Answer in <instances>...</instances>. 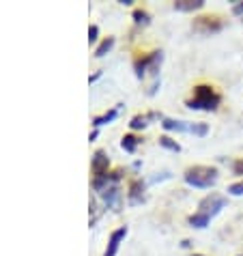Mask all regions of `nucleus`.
Returning a JSON list of instances; mask_svg holds the SVG:
<instances>
[{
    "mask_svg": "<svg viewBox=\"0 0 243 256\" xmlns=\"http://www.w3.org/2000/svg\"><path fill=\"white\" fill-rule=\"evenodd\" d=\"M125 237H127V226H120V228L112 230L110 239H108V248H106L104 256H116V252H118V246L123 244V239H125Z\"/></svg>",
    "mask_w": 243,
    "mask_h": 256,
    "instance_id": "8",
    "label": "nucleus"
},
{
    "mask_svg": "<svg viewBox=\"0 0 243 256\" xmlns=\"http://www.w3.org/2000/svg\"><path fill=\"white\" fill-rule=\"evenodd\" d=\"M160 146L162 148H168V151H172V153L181 151V144H178L176 140H172L170 136H160Z\"/></svg>",
    "mask_w": 243,
    "mask_h": 256,
    "instance_id": "16",
    "label": "nucleus"
},
{
    "mask_svg": "<svg viewBox=\"0 0 243 256\" xmlns=\"http://www.w3.org/2000/svg\"><path fill=\"white\" fill-rule=\"evenodd\" d=\"M97 37H99V28H97L95 24H92V26L88 28V44H95Z\"/></svg>",
    "mask_w": 243,
    "mask_h": 256,
    "instance_id": "19",
    "label": "nucleus"
},
{
    "mask_svg": "<svg viewBox=\"0 0 243 256\" xmlns=\"http://www.w3.org/2000/svg\"><path fill=\"white\" fill-rule=\"evenodd\" d=\"M232 13L234 16H243V0L237 2V4H232Z\"/></svg>",
    "mask_w": 243,
    "mask_h": 256,
    "instance_id": "21",
    "label": "nucleus"
},
{
    "mask_svg": "<svg viewBox=\"0 0 243 256\" xmlns=\"http://www.w3.org/2000/svg\"><path fill=\"white\" fill-rule=\"evenodd\" d=\"M102 78V71H97V74H92L90 78H88V82H95V80H99Z\"/></svg>",
    "mask_w": 243,
    "mask_h": 256,
    "instance_id": "22",
    "label": "nucleus"
},
{
    "mask_svg": "<svg viewBox=\"0 0 243 256\" xmlns=\"http://www.w3.org/2000/svg\"><path fill=\"white\" fill-rule=\"evenodd\" d=\"M97 134H99V132H97V130H92V132H90V136H88V140H90V142H92V140H95V138H97Z\"/></svg>",
    "mask_w": 243,
    "mask_h": 256,
    "instance_id": "23",
    "label": "nucleus"
},
{
    "mask_svg": "<svg viewBox=\"0 0 243 256\" xmlns=\"http://www.w3.org/2000/svg\"><path fill=\"white\" fill-rule=\"evenodd\" d=\"M232 174H243V160H234L232 162Z\"/></svg>",
    "mask_w": 243,
    "mask_h": 256,
    "instance_id": "20",
    "label": "nucleus"
},
{
    "mask_svg": "<svg viewBox=\"0 0 243 256\" xmlns=\"http://www.w3.org/2000/svg\"><path fill=\"white\" fill-rule=\"evenodd\" d=\"M228 194L230 196H243V181H239V183H232V186H228Z\"/></svg>",
    "mask_w": 243,
    "mask_h": 256,
    "instance_id": "18",
    "label": "nucleus"
},
{
    "mask_svg": "<svg viewBox=\"0 0 243 256\" xmlns=\"http://www.w3.org/2000/svg\"><path fill=\"white\" fill-rule=\"evenodd\" d=\"M194 256H200V254H194Z\"/></svg>",
    "mask_w": 243,
    "mask_h": 256,
    "instance_id": "24",
    "label": "nucleus"
},
{
    "mask_svg": "<svg viewBox=\"0 0 243 256\" xmlns=\"http://www.w3.org/2000/svg\"><path fill=\"white\" fill-rule=\"evenodd\" d=\"M226 204H228V198L222 196V194H209V196H204L202 200L198 202V211L190 218V224L194 226V228H206L211 220L216 218L218 213L226 207Z\"/></svg>",
    "mask_w": 243,
    "mask_h": 256,
    "instance_id": "1",
    "label": "nucleus"
},
{
    "mask_svg": "<svg viewBox=\"0 0 243 256\" xmlns=\"http://www.w3.org/2000/svg\"><path fill=\"white\" fill-rule=\"evenodd\" d=\"M202 6H204V0H176L174 2V9L183 13H194V11H200Z\"/></svg>",
    "mask_w": 243,
    "mask_h": 256,
    "instance_id": "12",
    "label": "nucleus"
},
{
    "mask_svg": "<svg viewBox=\"0 0 243 256\" xmlns=\"http://www.w3.org/2000/svg\"><path fill=\"white\" fill-rule=\"evenodd\" d=\"M162 60H164V52H151L146 56H140V58L134 60V71H136V78H144L146 74L153 76V80L157 82V74H160V67H162Z\"/></svg>",
    "mask_w": 243,
    "mask_h": 256,
    "instance_id": "5",
    "label": "nucleus"
},
{
    "mask_svg": "<svg viewBox=\"0 0 243 256\" xmlns=\"http://www.w3.org/2000/svg\"><path fill=\"white\" fill-rule=\"evenodd\" d=\"M196 32L200 34H211V32H220L222 28H224V20L220 16H198L194 20V24H192Z\"/></svg>",
    "mask_w": 243,
    "mask_h": 256,
    "instance_id": "6",
    "label": "nucleus"
},
{
    "mask_svg": "<svg viewBox=\"0 0 243 256\" xmlns=\"http://www.w3.org/2000/svg\"><path fill=\"white\" fill-rule=\"evenodd\" d=\"M127 198H130L132 204H138L144 200V183H142L140 179H134L130 183V192H127Z\"/></svg>",
    "mask_w": 243,
    "mask_h": 256,
    "instance_id": "11",
    "label": "nucleus"
},
{
    "mask_svg": "<svg viewBox=\"0 0 243 256\" xmlns=\"http://www.w3.org/2000/svg\"><path fill=\"white\" fill-rule=\"evenodd\" d=\"M183 179L190 188L206 190V188H213L218 183L220 172H218V168H213V166H190L185 170Z\"/></svg>",
    "mask_w": 243,
    "mask_h": 256,
    "instance_id": "3",
    "label": "nucleus"
},
{
    "mask_svg": "<svg viewBox=\"0 0 243 256\" xmlns=\"http://www.w3.org/2000/svg\"><path fill=\"white\" fill-rule=\"evenodd\" d=\"M99 196H102V200L106 202V207H108V209H112V211L120 209V190H118V186L104 190Z\"/></svg>",
    "mask_w": 243,
    "mask_h": 256,
    "instance_id": "9",
    "label": "nucleus"
},
{
    "mask_svg": "<svg viewBox=\"0 0 243 256\" xmlns=\"http://www.w3.org/2000/svg\"><path fill=\"white\" fill-rule=\"evenodd\" d=\"M140 142L142 140L138 136H132V134H127V136H123V140H120V146H123L127 153H134L136 148L140 146Z\"/></svg>",
    "mask_w": 243,
    "mask_h": 256,
    "instance_id": "14",
    "label": "nucleus"
},
{
    "mask_svg": "<svg viewBox=\"0 0 243 256\" xmlns=\"http://www.w3.org/2000/svg\"><path fill=\"white\" fill-rule=\"evenodd\" d=\"M222 104V95L218 93L211 84H198L194 88V97H190L185 106L190 110H202V112H213L218 110Z\"/></svg>",
    "mask_w": 243,
    "mask_h": 256,
    "instance_id": "2",
    "label": "nucleus"
},
{
    "mask_svg": "<svg viewBox=\"0 0 243 256\" xmlns=\"http://www.w3.org/2000/svg\"><path fill=\"white\" fill-rule=\"evenodd\" d=\"M155 118H164L162 114H157V112H146V114H136L132 120H130V127L132 130H144V127H148V123Z\"/></svg>",
    "mask_w": 243,
    "mask_h": 256,
    "instance_id": "10",
    "label": "nucleus"
},
{
    "mask_svg": "<svg viewBox=\"0 0 243 256\" xmlns=\"http://www.w3.org/2000/svg\"><path fill=\"white\" fill-rule=\"evenodd\" d=\"M108 168H110L108 155H106V151H102V148H97V151L92 153V158H90L92 176H104V174H108Z\"/></svg>",
    "mask_w": 243,
    "mask_h": 256,
    "instance_id": "7",
    "label": "nucleus"
},
{
    "mask_svg": "<svg viewBox=\"0 0 243 256\" xmlns=\"http://www.w3.org/2000/svg\"><path fill=\"white\" fill-rule=\"evenodd\" d=\"M116 114H118V106H114L112 110H108V112H104V114H99V116L92 118V127H95V130H99L102 125L112 123V120L116 118Z\"/></svg>",
    "mask_w": 243,
    "mask_h": 256,
    "instance_id": "13",
    "label": "nucleus"
},
{
    "mask_svg": "<svg viewBox=\"0 0 243 256\" xmlns=\"http://www.w3.org/2000/svg\"><path fill=\"white\" fill-rule=\"evenodd\" d=\"M162 127L166 132H178V134H192V136L204 138L209 134V125L206 123H192V120H174L164 116L162 118Z\"/></svg>",
    "mask_w": 243,
    "mask_h": 256,
    "instance_id": "4",
    "label": "nucleus"
},
{
    "mask_svg": "<svg viewBox=\"0 0 243 256\" xmlns=\"http://www.w3.org/2000/svg\"><path fill=\"white\" fill-rule=\"evenodd\" d=\"M134 22H136V24H142V26H146L148 22H151V18H148V13H146V11H142V9H136V11H134Z\"/></svg>",
    "mask_w": 243,
    "mask_h": 256,
    "instance_id": "17",
    "label": "nucleus"
},
{
    "mask_svg": "<svg viewBox=\"0 0 243 256\" xmlns=\"http://www.w3.org/2000/svg\"><path fill=\"white\" fill-rule=\"evenodd\" d=\"M114 41H116L114 37H106V39L102 41V44H99V46L95 48V56H97V58H104V56L110 52V50L114 48Z\"/></svg>",
    "mask_w": 243,
    "mask_h": 256,
    "instance_id": "15",
    "label": "nucleus"
}]
</instances>
